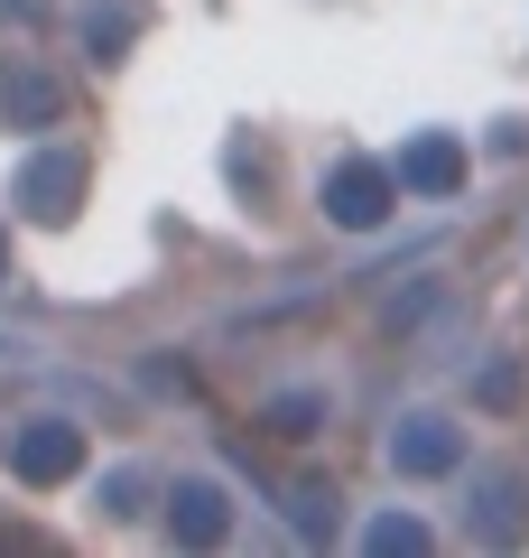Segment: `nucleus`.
<instances>
[{"mask_svg":"<svg viewBox=\"0 0 529 558\" xmlns=\"http://www.w3.org/2000/svg\"><path fill=\"white\" fill-rule=\"evenodd\" d=\"M168 531L186 539V549H214V539L233 531V512H223L214 484H176V494H168Z\"/></svg>","mask_w":529,"mask_h":558,"instance_id":"obj_6","label":"nucleus"},{"mask_svg":"<svg viewBox=\"0 0 529 558\" xmlns=\"http://www.w3.org/2000/svg\"><path fill=\"white\" fill-rule=\"evenodd\" d=\"M0 279H10V242H0Z\"/></svg>","mask_w":529,"mask_h":558,"instance_id":"obj_11","label":"nucleus"},{"mask_svg":"<svg viewBox=\"0 0 529 558\" xmlns=\"http://www.w3.org/2000/svg\"><path fill=\"white\" fill-rule=\"evenodd\" d=\"M391 178L409 186V196H455V186H465V149H455L446 131H428V140H409V149H399Z\"/></svg>","mask_w":529,"mask_h":558,"instance_id":"obj_4","label":"nucleus"},{"mask_svg":"<svg viewBox=\"0 0 529 558\" xmlns=\"http://www.w3.org/2000/svg\"><path fill=\"white\" fill-rule=\"evenodd\" d=\"M455 457H465V438H455L446 418H409V428H391V465H399V475H455Z\"/></svg>","mask_w":529,"mask_h":558,"instance_id":"obj_5","label":"nucleus"},{"mask_svg":"<svg viewBox=\"0 0 529 558\" xmlns=\"http://www.w3.org/2000/svg\"><path fill=\"white\" fill-rule=\"evenodd\" d=\"M270 418H279V438H307V428H316V418H325V410H316V400H307V391H288V400H279V410H270Z\"/></svg>","mask_w":529,"mask_h":558,"instance_id":"obj_10","label":"nucleus"},{"mask_svg":"<svg viewBox=\"0 0 529 558\" xmlns=\"http://www.w3.org/2000/svg\"><path fill=\"white\" fill-rule=\"evenodd\" d=\"M10 465H20V484H65L84 465V428L75 418H28L10 438Z\"/></svg>","mask_w":529,"mask_h":558,"instance_id":"obj_2","label":"nucleus"},{"mask_svg":"<svg viewBox=\"0 0 529 558\" xmlns=\"http://www.w3.org/2000/svg\"><path fill=\"white\" fill-rule=\"evenodd\" d=\"M0 102H10V121H57V112H65V94H57L47 75H28V65L0 84Z\"/></svg>","mask_w":529,"mask_h":558,"instance_id":"obj_8","label":"nucleus"},{"mask_svg":"<svg viewBox=\"0 0 529 558\" xmlns=\"http://www.w3.org/2000/svg\"><path fill=\"white\" fill-rule=\"evenodd\" d=\"M131 38H139V10H131V0H94V10H84V47H94V57H121Z\"/></svg>","mask_w":529,"mask_h":558,"instance_id":"obj_7","label":"nucleus"},{"mask_svg":"<svg viewBox=\"0 0 529 558\" xmlns=\"http://www.w3.org/2000/svg\"><path fill=\"white\" fill-rule=\"evenodd\" d=\"M391 205H399V178H391V168H372V159H344L325 178V215L344 223V233H372Z\"/></svg>","mask_w":529,"mask_h":558,"instance_id":"obj_1","label":"nucleus"},{"mask_svg":"<svg viewBox=\"0 0 529 558\" xmlns=\"http://www.w3.org/2000/svg\"><path fill=\"white\" fill-rule=\"evenodd\" d=\"M75 196H84V149H38V159L20 168V205L38 223H65V215H75Z\"/></svg>","mask_w":529,"mask_h":558,"instance_id":"obj_3","label":"nucleus"},{"mask_svg":"<svg viewBox=\"0 0 529 558\" xmlns=\"http://www.w3.org/2000/svg\"><path fill=\"white\" fill-rule=\"evenodd\" d=\"M372 549H428V521H409V512L372 521Z\"/></svg>","mask_w":529,"mask_h":558,"instance_id":"obj_9","label":"nucleus"}]
</instances>
